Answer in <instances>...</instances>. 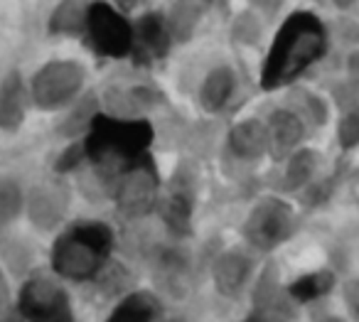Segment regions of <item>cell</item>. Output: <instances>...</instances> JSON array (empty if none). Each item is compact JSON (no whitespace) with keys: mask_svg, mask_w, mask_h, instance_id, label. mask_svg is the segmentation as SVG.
Segmentation results:
<instances>
[{"mask_svg":"<svg viewBox=\"0 0 359 322\" xmlns=\"http://www.w3.org/2000/svg\"><path fill=\"white\" fill-rule=\"evenodd\" d=\"M330 32L310 11H295L280 22L261 67V89L276 91L293 86L308 69L325 60Z\"/></svg>","mask_w":359,"mask_h":322,"instance_id":"1","label":"cell"},{"mask_svg":"<svg viewBox=\"0 0 359 322\" xmlns=\"http://www.w3.org/2000/svg\"><path fill=\"white\" fill-rule=\"evenodd\" d=\"M155 130L148 119H116L106 111H99L81 143L86 163L91 165L96 177L111 180L114 187L126 170L148 158Z\"/></svg>","mask_w":359,"mask_h":322,"instance_id":"2","label":"cell"},{"mask_svg":"<svg viewBox=\"0 0 359 322\" xmlns=\"http://www.w3.org/2000/svg\"><path fill=\"white\" fill-rule=\"evenodd\" d=\"M114 251V227L101 219H81L57 232L50 246V271L60 281L84 286L104 276Z\"/></svg>","mask_w":359,"mask_h":322,"instance_id":"3","label":"cell"},{"mask_svg":"<svg viewBox=\"0 0 359 322\" xmlns=\"http://www.w3.org/2000/svg\"><path fill=\"white\" fill-rule=\"evenodd\" d=\"M300 229V214L280 194H266L249 209L241 224V243L259 256L278 251Z\"/></svg>","mask_w":359,"mask_h":322,"instance_id":"4","label":"cell"},{"mask_svg":"<svg viewBox=\"0 0 359 322\" xmlns=\"http://www.w3.org/2000/svg\"><path fill=\"white\" fill-rule=\"evenodd\" d=\"M86 67L76 60H50L27 79L32 109L45 114L74 109L86 91Z\"/></svg>","mask_w":359,"mask_h":322,"instance_id":"5","label":"cell"},{"mask_svg":"<svg viewBox=\"0 0 359 322\" xmlns=\"http://www.w3.org/2000/svg\"><path fill=\"white\" fill-rule=\"evenodd\" d=\"M15 312L22 322H76L65 281L52 271H32L22 281Z\"/></svg>","mask_w":359,"mask_h":322,"instance_id":"6","label":"cell"},{"mask_svg":"<svg viewBox=\"0 0 359 322\" xmlns=\"http://www.w3.org/2000/svg\"><path fill=\"white\" fill-rule=\"evenodd\" d=\"M111 199L116 204V212L128 222H138L158 212L163 199V182L150 155L116 180L111 187Z\"/></svg>","mask_w":359,"mask_h":322,"instance_id":"7","label":"cell"},{"mask_svg":"<svg viewBox=\"0 0 359 322\" xmlns=\"http://www.w3.org/2000/svg\"><path fill=\"white\" fill-rule=\"evenodd\" d=\"M133 20L111 3H89L84 45L101 60H126L133 55Z\"/></svg>","mask_w":359,"mask_h":322,"instance_id":"8","label":"cell"},{"mask_svg":"<svg viewBox=\"0 0 359 322\" xmlns=\"http://www.w3.org/2000/svg\"><path fill=\"white\" fill-rule=\"evenodd\" d=\"M261 268H264L261 266V256L251 251V248H246L244 243L226 246L212 261V283H215V290L224 300H241L254 288Z\"/></svg>","mask_w":359,"mask_h":322,"instance_id":"9","label":"cell"},{"mask_svg":"<svg viewBox=\"0 0 359 322\" xmlns=\"http://www.w3.org/2000/svg\"><path fill=\"white\" fill-rule=\"evenodd\" d=\"M298 302L290 297L288 286L280 283L276 268L264 266L251 288V307L241 322H295Z\"/></svg>","mask_w":359,"mask_h":322,"instance_id":"10","label":"cell"},{"mask_svg":"<svg viewBox=\"0 0 359 322\" xmlns=\"http://www.w3.org/2000/svg\"><path fill=\"white\" fill-rule=\"evenodd\" d=\"M72 212V192L62 180H45L27 189L25 217L37 232L52 234Z\"/></svg>","mask_w":359,"mask_h":322,"instance_id":"11","label":"cell"},{"mask_svg":"<svg viewBox=\"0 0 359 322\" xmlns=\"http://www.w3.org/2000/svg\"><path fill=\"white\" fill-rule=\"evenodd\" d=\"M264 121H266V128H269V143H271L269 158L273 163L283 165L290 155L298 153L300 148H305V138H308L310 128L288 104L271 109L264 116Z\"/></svg>","mask_w":359,"mask_h":322,"instance_id":"12","label":"cell"},{"mask_svg":"<svg viewBox=\"0 0 359 322\" xmlns=\"http://www.w3.org/2000/svg\"><path fill=\"white\" fill-rule=\"evenodd\" d=\"M133 55L135 60L153 65L170 55L175 40L168 25V15L163 11H145L133 20Z\"/></svg>","mask_w":359,"mask_h":322,"instance_id":"13","label":"cell"},{"mask_svg":"<svg viewBox=\"0 0 359 322\" xmlns=\"http://www.w3.org/2000/svg\"><path fill=\"white\" fill-rule=\"evenodd\" d=\"M269 128L266 121L259 116L241 119L226 130V155L241 165H259L264 158H269Z\"/></svg>","mask_w":359,"mask_h":322,"instance_id":"14","label":"cell"},{"mask_svg":"<svg viewBox=\"0 0 359 322\" xmlns=\"http://www.w3.org/2000/svg\"><path fill=\"white\" fill-rule=\"evenodd\" d=\"M239 94V72L231 65H215L200 81L197 104L205 114L219 116L234 104Z\"/></svg>","mask_w":359,"mask_h":322,"instance_id":"15","label":"cell"},{"mask_svg":"<svg viewBox=\"0 0 359 322\" xmlns=\"http://www.w3.org/2000/svg\"><path fill=\"white\" fill-rule=\"evenodd\" d=\"M320 175H323V153L305 145V148H300L298 153H293L280 165L278 185H276L278 192L276 194H280V197L303 194Z\"/></svg>","mask_w":359,"mask_h":322,"instance_id":"16","label":"cell"},{"mask_svg":"<svg viewBox=\"0 0 359 322\" xmlns=\"http://www.w3.org/2000/svg\"><path fill=\"white\" fill-rule=\"evenodd\" d=\"M32 109L30 86L22 79L20 72H11L0 79V130L3 133H18Z\"/></svg>","mask_w":359,"mask_h":322,"instance_id":"17","label":"cell"},{"mask_svg":"<svg viewBox=\"0 0 359 322\" xmlns=\"http://www.w3.org/2000/svg\"><path fill=\"white\" fill-rule=\"evenodd\" d=\"M165 312V305L158 293L145 290V288H133L123 293L109 317L104 322H158Z\"/></svg>","mask_w":359,"mask_h":322,"instance_id":"18","label":"cell"},{"mask_svg":"<svg viewBox=\"0 0 359 322\" xmlns=\"http://www.w3.org/2000/svg\"><path fill=\"white\" fill-rule=\"evenodd\" d=\"M337 288H339V281L332 268H318V271L305 273L298 281L290 283L288 293L298 305H313V302L325 300V297L337 290Z\"/></svg>","mask_w":359,"mask_h":322,"instance_id":"19","label":"cell"},{"mask_svg":"<svg viewBox=\"0 0 359 322\" xmlns=\"http://www.w3.org/2000/svg\"><path fill=\"white\" fill-rule=\"evenodd\" d=\"M86 15H89V3L67 0V3H60V6L50 13L47 30L55 37H81V40H84Z\"/></svg>","mask_w":359,"mask_h":322,"instance_id":"20","label":"cell"},{"mask_svg":"<svg viewBox=\"0 0 359 322\" xmlns=\"http://www.w3.org/2000/svg\"><path fill=\"white\" fill-rule=\"evenodd\" d=\"M288 106L305 121V126H308L310 130L325 128V126L330 123V116H332V109H330L327 99H325L323 94H318L315 89H308V86L295 89Z\"/></svg>","mask_w":359,"mask_h":322,"instance_id":"21","label":"cell"},{"mask_svg":"<svg viewBox=\"0 0 359 322\" xmlns=\"http://www.w3.org/2000/svg\"><path fill=\"white\" fill-rule=\"evenodd\" d=\"M165 15H168L172 40L187 42L197 32L202 18H205V6H200V3H175Z\"/></svg>","mask_w":359,"mask_h":322,"instance_id":"22","label":"cell"},{"mask_svg":"<svg viewBox=\"0 0 359 322\" xmlns=\"http://www.w3.org/2000/svg\"><path fill=\"white\" fill-rule=\"evenodd\" d=\"M27 189L11 175L0 177V229H8L25 214Z\"/></svg>","mask_w":359,"mask_h":322,"instance_id":"23","label":"cell"},{"mask_svg":"<svg viewBox=\"0 0 359 322\" xmlns=\"http://www.w3.org/2000/svg\"><path fill=\"white\" fill-rule=\"evenodd\" d=\"M264 30H266V18L251 6L246 11H241L234 18V22H231V40L241 47H254L261 42Z\"/></svg>","mask_w":359,"mask_h":322,"instance_id":"24","label":"cell"},{"mask_svg":"<svg viewBox=\"0 0 359 322\" xmlns=\"http://www.w3.org/2000/svg\"><path fill=\"white\" fill-rule=\"evenodd\" d=\"M337 148L349 153L359 148V104L347 109L337 121Z\"/></svg>","mask_w":359,"mask_h":322,"instance_id":"25","label":"cell"},{"mask_svg":"<svg viewBox=\"0 0 359 322\" xmlns=\"http://www.w3.org/2000/svg\"><path fill=\"white\" fill-rule=\"evenodd\" d=\"M339 300L344 317L349 322H359V276H349L339 283Z\"/></svg>","mask_w":359,"mask_h":322,"instance_id":"26","label":"cell"},{"mask_svg":"<svg viewBox=\"0 0 359 322\" xmlns=\"http://www.w3.org/2000/svg\"><path fill=\"white\" fill-rule=\"evenodd\" d=\"M8 302H11V281H8L6 268L0 266V312L6 310Z\"/></svg>","mask_w":359,"mask_h":322,"instance_id":"27","label":"cell"},{"mask_svg":"<svg viewBox=\"0 0 359 322\" xmlns=\"http://www.w3.org/2000/svg\"><path fill=\"white\" fill-rule=\"evenodd\" d=\"M347 69L352 76H359V50H354L352 55L347 57Z\"/></svg>","mask_w":359,"mask_h":322,"instance_id":"28","label":"cell"},{"mask_svg":"<svg viewBox=\"0 0 359 322\" xmlns=\"http://www.w3.org/2000/svg\"><path fill=\"white\" fill-rule=\"evenodd\" d=\"M323 322H349V320H347L344 315H327Z\"/></svg>","mask_w":359,"mask_h":322,"instance_id":"29","label":"cell"}]
</instances>
